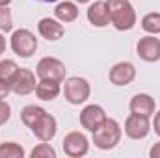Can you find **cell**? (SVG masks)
<instances>
[{
  "label": "cell",
  "mask_w": 160,
  "mask_h": 158,
  "mask_svg": "<svg viewBox=\"0 0 160 158\" xmlns=\"http://www.w3.org/2000/svg\"><path fill=\"white\" fill-rule=\"evenodd\" d=\"M9 91H11L9 82H6V80L0 78V99H6V97L9 95Z\"/></svg>",
  "instance_id": "cell-24"
},
{
  "label": "cell",
  "mask_w": 160,
  "mask_h": 158,
  "mask_svg": "<svg viewBox=\"0 0 160 158\" xmlns=\"http://www.w3.org/2000/svg\"><path fill=\"white\" fill-rule=\"evenodd\" d=\"M108 78L114 86H127L136 78V67L130 62H119L110 69Z\"/></svg>",
  "instance_id": "cell-11"
},
{
  "label": "cell",
  "mask_w": 160,
  "mask_h": 158,
  "mask_svg": "<svg viewBox=\"0 0 160 158\" xmlns=\"http://www.w3.org/2000/svg\"><path fill=\"white\" fill-rule=\"evenodd\" d=\"M4 50H6V39H4V36L0 34V54H4Z\"/></svg>",
  "instance_id": "cell-27"
},
{
  "label": "cell",
  "mask_w": 160,
  "mask_h": 158,
  "mask_svg": "<svg viewBox=\"0 0 160 158\" xmlns=\"http://www.w3.org/2000/svg\"><path fill=\"white\" fill-rule=\"evenodd\" d=\"M142 28H143L147 34H153V36L160 34V13H157V11L147 13V15L142 19Z\"/></svg>",
  "instance_id": "cell-19"
},
{
  "label": "cell",
  "mask_w": 160,
  "mask_h": 158,
  "mask_svg": "<svg viewBox=\"0 0 160 158\" xmlns=\"http://www.w3.org/2000/svg\"><path fill=\"white\" fill-rule=\"evenodd\" d=\"M9 86H11V91L15 95H28V93L36 91V86H38L36 75L30 69H19L17 75L11 78Z\"/></svg>",
  "instance_id": "cell-8"
},
{
  "label": "cell",
  "mask_w": 160,
  "mask_h": 158,
  "mask_svg": "<svg viewBox=\"0 0 160 158\" xmlns=\"http://www.w3.org/2000/svg\"><path fill=\"white\" fill-rule=\"evenodd\" d=\"M151 130V123L149 117L138 116V114H130L125 121V134L132 140H143Z\"/></svg>",
  "instance_id": "cell-9"
},
{
  "label": "cell",
  "mask_w": 160,
  "mask_h": 158,
  "mask_svg": "<svg viewBox=\"0 0 160 158\" xmlns=\"http://www.w3.org/2000/svg\"><path fill=\"white\" fill-rule=\"evenodd\" d=\"M155 99L147 93H138L130 99V112L132 114H138V116H143V117H151L155 114Z\"/></svg>",
  "instance_id": "cell-15"
},
{
  "label": "cell",
  "mask_w": 160,
  "mask_h": 158,
  "mask_svg": "<svg viewBox=\"0 0 160 158\" xmlns=\"http://www.w3.org/2000/svg\"><path fill=\"white\" fill-rule=\"evenodd\" d=\"M153 128H155V132L160 136V112L155 114V121H153Z\"/></svg>",
  "instance_id": "cell-26"
},
{
  "label": "cell",
  "mask_w": 160,
  "mask_h": 158,
  "mask_svg": "<svg viewBox=\"0 0 160 158\" xmlns=\"http://www.w3.org/2000/svg\"><path fill=\"white\" fill-rule=\"evenodd\" d=\"M30 156L32 158H56V151H54L47 141H43V143H39V145L30 153Z\"/></svg>",
  "instance_id": "cell-22"
},
{
  "label": "cell",
  "mask_w": 160,
  "mask_h": 158,
  "mask_svg": "<svg viewBox=\"0 0 160 158\" xmlns=\"http://www.w3.org/2000/svg\"><path fill=\"white\" fill-rule=\"evenodd\" d=\"M88 21L97 26V28H104L110 24V9L108 4L104 0H97L88 7Z\"/></svg>",
  "instance_id": "cell-13"
},
{
  "label": "cell",
  "mask_w": 160,
  "mask_h": 158,
  "mask_svg": "<svg viewBox=\"0 0 160 158\" xmlns=\"http://www.w3.org/2000/svg\"><path fill=\"white\" fill-rule=\"evenodd\" d=\"M9 117H11V106L4 99H0V126L6 125L9 121Z\"/></svg>",
  "instance_id": "cell-23"
},
{
  "label": "cell",
  "mask_w": 160,
  "mask_h": 158,
  "mask_svg": "<svg viewBox=\"0 0 160 158\" xmlns=\"http://www.w3.org/2000/svg\"><path fill=\"white\" fill-rule=\"evenodd\" d=\"M136 52L143 62H158L160 60V39H157L155 36H145L138 41L136 45Z\"/></svg>",
  "instance_id": "cell-10"
},
{
  "label": "cell",
  "mask_w": 160,
  "mask_h": 158,
  "mask_svg": "<svg viewBox=\"0 0 160 158\" xmlns=\"http://www.w3.org/2000/svg\"><path fill=\"white\" fill-rule=\"evenodd\" d=\"M89 151V141L82 132H69L63 138V153L71 158H80L86 156Z\"/></svg>",
  "instance_id": "cell-6"
},
{
  "label": "cell",
  "mask_w": 160,
  "mask_h": 158,
  "mask_svg": "<svg viewBox=\"0 0 160 158\" xmlns=\"http://www.w3.org/2000/svg\"><path fill=\"white\" fill-rule=\"evenodd\" d=\"M106 119H108L106 112L99 104H89L80 112V125L89 132H95Z\"/></svg>",
  "instance_id": "cell-7"
},
{
  "label": "cell",
  "mask_w": 160,
  "mask_h": 158,
  "mask_svg": "<svg viewBox=\"0 0 160 158\" xmlns=\"http://www.w3.org/2000/svg\"><path fill=\"white\" fill-rule=\"evenodd\" d=\"M11 48H13V52L17 56L30 58L38 50V39H36V36L30 30L21 28V30L13 32V36H11Z\"/></svg>",
  "instance_id": "cell-4"
},
{
  "label": "cell",
  "mask_w": 160,
  "mask_h": 158,
  "mask_svg": "<svg viewBox=\"0 0 160 158\" xmlns=\"http://www.w3.org/2000/svg\"><path fill=\"white\" fill-rule=\"evenodd\" d=\"M56 130H58V123L56 119L52 117L50 114H43L41 119L32 126V134L39 140V141H50L54 136H56Z\"/></svg>",
  "instance_id": "cell-12"
},
{
  "label": "cell",
  "mask_w": 160,
  "mask_h": 158,
  "mask_svg": "<svg viewBox=\"0 0 160 158\" xmlns=\"http://www.w3.org/2000/svg\"><path fill=\"white\" fill-rule=\"evenodd\" d=\"M17 71H19V65L13 60H2L0 62V78L2 80L11 82V78L17 75Z\"/></svg>",
  "instance_id": "cell-21"
},
{
  "label": "cell",
  "mask_w": 160,
  "mask_h": 158,
  "mask_svg": "<svg viewBox=\"0 0 160 158\" xmlns=\"http://www.w3.org/2000/svg\"><path fill=\"white\" fill-rule=\"evenodd\" d=\"M38 30H39L41 37L48 41H58L63 37L65 34V28L63 24L58 21V19H50V17H45L38 22Z\"/></svg>",
  "instance_id": "cell-14"
},
{
  "label": "cell",
  "mask_w": 160,
  "mask_h": 158,
  "mask_svg": "<svg viewBox=\"0 0 160 158\" xmlns=\"http://www.w3.org/2000/svg\"><path fill=\"white\" fill-rule=\"evenodd\" d=\"M38 2H47V4H50V2H58V0H38Z\"/></svg>",
  "instance_id": "cell-29"
},
{
  "label": "cell",
  "mask_w": 160,
  "mask_h": 158,
  "mask_svg": "<svg viewBox=\"0 0 160 158\" xmlns=\"http://www.w3.org/2000/svg\"><path fill=\"white\" fill-rule=\"evenodd\" d=\"M75 2H78V4H88L89 0H75Z\"/></svg>",
  "instance_id": "cell-30"
},
{
  "label": "cell",
  "mask_w": 160,
  "mask_h": 158,
  "mask_svg": "<svg viewBox=\"0 0 160 158\" xmlns=\"http://www.w3.org/2000/svg\"><path fill=\"white\" fill-rule=\"evenodd\" d=\"M54 15L60 22H73L78 17V7L75 2H60L54 9Z\"/></svg>",
  "instance_id": "cell-17"
},
{
  "label": "cell",
  "mask_w": 160,
  "mask_h": 158,
  "mask_svg": "<svg viewBox=\"0 0 160 158\" xmlns=\"http://www.w3.org/2000/svg\"><path fill=\"white\" fill-rule=\"evenodd\" d=\"M9 2H11V0H0V7H6Z\"/></svg>",
  "instance_id": "cell-28"
},
{
  "label": "cell",
  "mask_w": 160,
  "mask_h": 158,
  "mask_svg": "<svg viewBox=\"0 0 160 158\" xmlns=\"http://www.w3.org/2000/svg\"><path fill=\"white\" fill-rule=\"evenodd\" d=\"M89 84L86 78H80V77H71V78L65 80V86H63V97L67 102L71 104H82L89 99Z\"/></svg>",
  "instance_id": "cell-3"
},
{
  "label": "cell",
  "mask_w": 160,
  "mask_h": 158,
  "mask_svg": "<svg viewBox=\"0 0 160 158\" xmlns=\"http://www.w3.org/2000/svg\"><path fill=\"white\" fill-rule=\"evenodd\" d=\"M110 9V22L116 30L127 32L132 30L136 24V11L130 4V0H106Z\"/></svg>",
  "instance_id": "cell-1"
},
{
  "label": "cell",
  "mask_w": 160,
  "mask_h": 158,
  "mask_svg": "<svg viewBox=\"0 0 160 158\" xmlns=\"http://www.w3.org/2000/svg\"><path fill=\"white\" fill-rule=\"evenodd\" d=\"M60 91L62 87H60V82L56 80H39L36 86V95L41 101H54L60 95Z\"/></svg>",
  "instance_id": "cell-16"
},
{
  "label": "cell",
  "mask_w": 160,
  "mask_h": 158,
  "mask_svg": "<svg viewBox=\"0 0 160 158\" xmlns=\"http://www.w3.org/2000/svg\"><path fill=\"white\" fill-rule=\"evenodd\" d=\"M149 156H151V158H160V141H158V143H155V145L151 147Z\"/></svg>",
  "instance_id": "cell-25"
},
{
  "label": "cell",
  "mask_w": 160,
  "mask_h": 158,
  "mask_svg": "<svg viewBox=\"0 0 160 158\" xmlns=\"http://www.w3.org/2000/svg\"><path fill=\"white\" fill-rule=\"evenodd\" d=\"M36 75L41 80H56V82H62L65 78V63L58 58H52V56H47V58H41L38 62V67H36Z\"/></svg>",
  "instance_id": "cell-5"
},
{
  "label": "cell",
  "mask_w": 160,
  "mask_h": 158,
  "mask_svg": "<svg viewBox=\"0 0 160 158\" xmlns=\"http://www.w3.org/2000/svg\"><path fill=\"white\" fill-rule=\"evenodd\" d=\"M47 110L45 108H41V106H36V104H28V106H24L22 110H21V121L28 126V128H32L38 121L41 119V116L45 114Z\"/></svg>",
  "instance_id": "cell-18"
},
{
  "label": "cell",
  "mask_w": 160,
  "mask_h": 158,
  "mask_svg": "<svg viewBox=\"0 0 160 158\" xmlns=\"http://www.w3.org/2000/svg\"><path fill=\"white\" fill-rule=\"evenodd\" d=\"M24 156V149L15 143V141H6L0 143V158H22Z\"/></svg>",
  "instance_id": "cell-20"
},
{
  "label": "cell",
  "mask_w": 160,
  "mask_h": 158,
  "mask_svg": "<svg viewBox=\"0 0 160 158\" xmlns=\"http://www.w3.org/2000/svg\"><path fill=\"white\" fill-rule=\"evenodd\" d=\"M121 141V126L116 119H106L95 132H93V143L97 149L110 151Z\"/></svg>",
  "instance_id": "cell-2"
}]
</instances>
